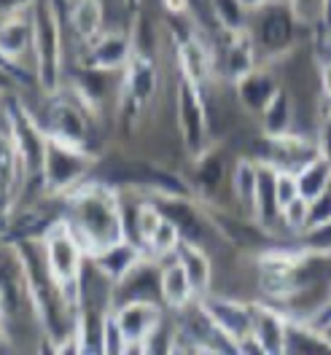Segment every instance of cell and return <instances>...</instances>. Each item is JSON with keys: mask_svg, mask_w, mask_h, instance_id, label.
Listing matches in <instances>:
<instances>
[{"mask_svg": "<svg viewBox=\"0 0 331 355\" xmlns=\"http://www.w3.org/2000/svg\"><path fill=\"white\" fill-rule=\"evenodd\" d=\"M259 65H262V57H259L256 44H253L248 30H243V33H221V46L216 49V73L221 78L235 84L237 78H243L245 73H251Z\"/></svg>", "mask_w": 331, "mask_h": 355, "instance_id": "4fadbf2b", "label": "cell"}, {"mask_svg": "<svg viewBox=\"0 0 331 355\" xmlns=\"http://www.w3.org/2000/svg\"><path fill=\"white\" fill-rule=\"evenodd\" d=\"M38 0H0V19L11 17V14H24L35 6Z\"/></svg>", "mask_w": 331, "mask_h": 355, "instance_id": "83f0119b", "label": "cell"}, {"mask_svg": "<svg viewBox=\"0 0 331 355\" xmlns=\"http://www.w3.org/2000/svg\"><path fill=\"white\" fill-rule=\"evenodd\" d=\"M232 87H235V100H237V105H240L245 113H251V116H259V113L269 105V100L280 92L283 81L275 76L272 65L262 62L259 67H253L251 73H245L243 78H237Z\"/></svg>", "mask_w": 331, "mask_h": 355, "instance_id": "2e32d148", "label": "cell"}, {"mask_svg": "<svg viewBox=\"0 0 331 355\" xmlns=\"http://www.w3.org/2000/svg\"><path fill=\"white\" fill-rule=\"evenodd\" d=\"M97 167V154L84 146L65 143L57 137H49L44 156V173H41V191L44 197L62 200L73 189L87 183Z\"/></svg>", "mask_w": 331, "mask_h": 355, "instance_id": "5b68a950", "label": "cell"}, {"mask_svg": "<svg viewBox=\"0 0 331 355\" xmlns=\"http://www.w3.org/2000/svg\"><path fill=\"white\" fill-rule=\"evenodd\" d=\"M0 213H3V207H0Z\"/></svg>", "mask_w": 331, "mask_h": 355, "instance_id": "1f68e13d", "label": "cell"}, {"mask_svg": "<svg viewBox=\"0 0 331 355\" xmlns=\"http://www.w3.org/2000/svg\"><path fill=\"white\" fill-rule=\"evenodd\" d=\"M41 245H44L49 272L54 275V280L62 286L67 296L81 307V283L87 275L89 256L62 216L41 234Z\"/></svg>", "mask_w": 331, "mask_h": 355, "instance_id": "277c9868", "label": "cell"}, {"mask_svg": "<svg viewBox=\"0 0 331 355\" xmlns=\"http://www.w3.org/2000/svg\"><path fill=\"white\" fill-rule=\"evenodd\" d=\"M302 30H305V24L296 19V14L291 11L286 0H266L264 6L251 11L248 33L256 44L262 62L266 65L294 54V49L299 46Z\"/></svg>", "mask_w": 331, "mask_h": 355, "instance_id": "3957f363", "label": "cell"}, {"mask_svg": "<svg viewBox=\"0 0 331 355\" xmlns=\"http://www.w3.org/2000/svg\"><path fill=\"white\" fill-rule=\"evenodd\" d=\"M146 259H148L146 250L135 243V240L124 237V240H119V243H110L108 248L92 253V256H89V266H92L100 277H105L110 286L116 288V286L124 283Z\"/></svg>", "mask_w": 331, "mask_h": 355, "instance_id": "5bb4252c", "label": "cell"}, {"mask_svg": "<svg viewBox=\"0 0 331 355\" xmlns=\"http://www.w3.org/2000/svg\"><path fill=\"white\" fill-rule=\"evenodd\" d=\"M124 3H127V6H140L143 0H124Z\"/></svg>", "mask_w": 331, "mask_h": 355, "instance_id": "4dcf8cb0", "label": "cell"}, {"mask_svg": "<svg viewBox=\"0 0 331 355\" xmlns=\"http://www.w3.org/2000/svg\"><path fill=\"white\" fill-rule=\"evenodd\" d=\"M202 312L207 315V320L216 326V331L232 345V350L237 353H259L256 342H253V302H243L237 296L229 293H205L197 299Z\"/></svg>", "mask_w": 331, "mask_h": 355, "instance_id": "9c48e42d", "label": "cell"}, {"mask_svg": "<svg viewBox=\"0 0 331 355\" xmlns=\"http://www.w3.org/2000/svg\"><path fill=\"white\" fill-rule=\"evenodd\" d=\"M62 218L84 245L87 256L127 237V216L121 194L100 178H89L78 189L62 197Z\"/></svg>", "mask_w": 331, "mask_h": 355, "instance_id": "6da1fadb", "label": "cell"}, {"mask_svg": "<svg viewBox=\"0 0 331 355\" xmlns=\"http://www.w3.org/2000/svg\"><path fill=\"white\" fill-rule=\"evenodd\" d=\"M6 339H8V331H6V323H3V318H0V347H3Z\"/></svg>", "mask_w": 331, "mask_h": 355, "instance_id": "f546056e", "label": "cell"}, {"mask_svg": "<svg viewBox=\"0 0 331 355\" xmlns=\"http://www.w3.org/2000/svg\"><path fill=\"white\" fill-rule=\"evenodd\" d=\"M176 259H178V264L183 266V272L189 275L192 288H194V293H197V299H202L205 293L213 291L216 269H213V259H210V253L205 250V245L183 240L180 248L176 250Z\"/></svg>", "mask_w": 331, "mask_h": 355, "instance_id": "d6986e66", "label": "cell"}, {"mask_svg": "<svg viewBox=\"0 0 331 355\" xmlns=\"http://www.w3.org/2000/svg\"><path fill=\"white\" fill-rule=\"evenodd\" d=\"M294 175H296L299 194L309 202L323 197L326 191H331V162L326 154L315 156L312 162H307V164H305L302 170H296Z\"/></svg>", "mask_w": 331, "mask_h": 355, "instance_id": "603a6c76", "label": "cell"}, {"mask_svg": "<svg viewBox=\"0 0 331 355\" xmlns=\"http://www.w3.org/2000/svg\"><path fill=\"white\" fill-rule=\"evenodd\" d=\"M159 302L173 312H183L197 302L192 280L183 272V266L178 264L176 256L167 261H159Z\"/></svg>", "mask_w": 331, "mask_h": 355, "instance_id": "ac0fdd59", "label": "cell"}, {"mask_svg": "<svg viewBox=\"0 0 331 355\" xmlns=\"http://www.w3.org/2000/svg\"><path fill=\"white\" fill-rule=\"evenodd\" d=\"M173 105H176L178 137L189 159H197L205 151H210L216 143H213V124H210V105L205 100V87L178 76Z\"/></svg>", "mask_w": 331, "mask_h": 355, "instance_id": "8992f818", "label": "cell"}, {"mask_svg": "<svg viewBox=\"0 0 331 355\" xmlns=\"http://www.w3.org/2000/svg\"><path fill=\"white\" fill-rule=\"evenodd\" d=\"M210 14L219 33H243L251 24V6L245 0H210Z\"/></svg>", "mask_w": 331, "mask_h": 355, "instance_id": "cb8c5ba5", "label": "cell"}, {"mask_svg": "<svg viewBox=\"0 0 331 355\" xmlns=\"http://www.w3.org/2000/svg\"><path fill=\"white\" fill-rule=\"evenodd\" d=\"M229 191L237 210L253 213V200H256V186H259V159L256 156H237L232 170H229Z\"/></svg>", "mask_w": 331, "mask_h": 355, "instance_id": "ffe728a7", "label": "cell"}, {"mask_svg": "<svg viewBox=\"0 0 331 355\" xmlns=\"http://www.w3.org/2000/svg\"><path fill=\"white\" fill-rule=\"evenodd\" d=\"M33 65L46 94L65 87V38L54 0L33 6Z\"/></svg>", "mask_w": 331, "mask_h": 355, "instance_id": "7a4b0ae2", "label": "cell"}, {"mask_svg": "<svg viewBox=\"0 0 331 355\" xmlns=\"http://www.w3.org/2000/svg\"><path fill=\"white\" fill-rule=\"evenodd\" d=\"M110 318L116 323V329L121 334L124 350H137L143 353L148 336L154 334V329L159 326V320L164 318V312L159 307L156 299H121L113 304Z\"/></svg>", "mask_w": 331, "mask_h": 355, "instance_id": "8fae6325", "label": "cell"}, {"mask_svg": "<svg viewBox=\"0 0 331 355\" xmlns=\"http://www.w3.org/2000/svg\"><path fill=\"white\" fill-rule=\"evenodd\" d=\"M288 336H291V315L278 304L253 302V342L259 353H288Z\"/></svg>", "mask_w": 331, "mask_h": 355, "instance_id": "9a60e30c", "label": "cell"}, {"mask_svg": "<svg viewBox=\"0 0 331 355\" xmlns=\"http://www.w3.org/2000/svg\"><path fill=\"white\" fill-rule=\"evenodd\" d=\"M294 119H296V105H294V94L286 87H280V92L269 100L264 111L259 113V127L262 135L266 137H278V135L294 132Z\"/></svg>", "mask_w": 331, "mask_h": 355, "instance_id": "7402d4cb", "label": "cell"}, {"mask_svg": "<svg viewBox=\"0 0 331 355\" xmlns=\"http://www.w3.org/2000/svg\"><path fill=\"white\" fill-rule=\"evenodd\" d=\"M84 57L81 65L92 70H103V73H121L127 62L133 60V33L124 30H103L94 41L81 46Z\"/></svg>", "mask_w": 331, "mask_h": 355, "instance_id": "7c38bea8", "label": "cell"}, {"mask_svg": "<svg viewBox=\"0 0 331 355\" xmlns=\"http://www.w3.org/2000/svg\"><path fill=\"white\" fill-rule=\"evenodd\" d=\"M321 146H323V154L329 156L331 162V121L323 119V132H321Z\"/></svg>", "mask_w": 331, "mask_h": 355, "instance_id": "f1b7e54d", "label": "cell"}, {"mask_svg": "<svg viewBox=\"0 0 331 355\" xmlns=\"http://www.w3.org/2000/svg\"><path fill=\"white\" fill-rule=\"evenodd\" d=\"M299 243H302V248H307L309 253L331 256V218L307 226V229L299 234Z\"/></svg>", "mask_w": 331, "mask_h": 355, "instance_id": "d4e9b609", "label": "cell"}, {"mask_svg": "<svg viewBox=\"0 0 331 355\" xmlns=\"http://www.w3.org/2000/svg\"><path fill=\"white\" fill-rule=\"evenodd\" d=\"M67 22H70V33L76 35V41L81 46L94 41L105 30V6H103V0H70Z\"/></svg>", "mask_w": 331, "mask_h": 355, "instance_id": "44dd1931", "label": "cell"}, {"mask_svg": "<svg viewBox=\"0 0 331 355\" xmlns=\"http://www.w3.org/2000/svg\"><path fill=\"white\" fill-rule=\"evenodd\" d=\"M14 76H17L14 67L6 65V62H0V103H3V100H11L14 92L19 89V81H17Z\"/></svg>", "mask_w": 331, "mask_h": 355, "instance_id": "4316f807", "label": "cell"}, {"mask_svg": "<svg viewBox=\"0 0 331 355\" xmlns=\"http://www.w3.org/2000/svg\"><path fill=\"white\" fill-rule=\"evenodd\" d=\"M170 35L176 44L178 76L194 81L199 87H207L213 81V76H219L216 73V49L202 38V33L192 24V19L186 22V27H176Z\"/></svg>", "mask_w": 331, "mask_h": 355, "instance_id": "30bf717a", "label": "cell"}, {"mask_svg": "<svg viewBox=\"0 0 331 355\" xmlns=\"http://www.w3.org/2000/svg\"><path fill=\"white\" fill-rule=\"evenodd\" d=\"M286 3L296 14V19L305 24V30L326 22V0H286Z\"/></svg>", "mask_w": 331, "mask_h": 355, "instance_id": "484cf974", "label": "cell"}, {"mask_svg": "<svg viewBox=\"0 0 331 355\" xmlns=\"http://www.w3.org/2000/svg\"><path fill=\"white\" fill-rule=\"evenodd\" d=\"M35 116H38V121L49 137L76 143V146H84L89 151H94L92 148V121L97 113L92 111L73 89L70 92L57 89V92L46 94L44 113H35Z\"/></svg>", "mask_w": 331, "mask_h": 355, "instance_id": "ba28073f", "label": "cell"}, {"mask_svg": "<svg viewBox=\"0 0 331 355\" xmlns=\"http://www.w3.org/2000/svg\"><path fill=\"white\" fill-rule=\"evenodd\" d=\"M27 54L33 57V8L0 19V60L17 70Z\"/></svg>", "mask_w": 331, "mask_h": 355, "instance_id": "e0dca14e", "label": "cell"}, {"mask_svg": "<svg viewBox=\"0 0 331 355\" xmlns=\"http://www.w3.org/2000/svg\"><path fill=\"white\" fill-rule=\"evenodd\" d=\"M162 89V70L154 51L135 49L133 60L119 73V111L130 121H140L154 108Z\"/></svg>", "mask_w": 331, "mask_h": 355, "instance_id": "52a82bcc", "label": "cell"}]
</instances>
